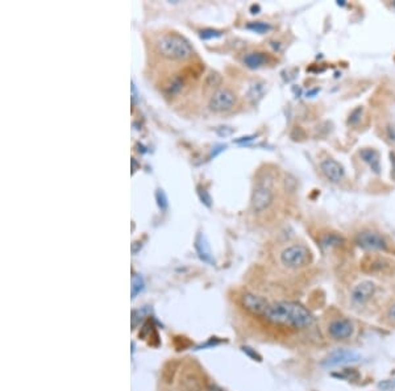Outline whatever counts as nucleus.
<instances>
[{"mask_svg": "<svg viewBox=\"0 0 395 391\" xmlns=\"http://www.w3.org/2000/svg\"><path fill=\"white\" fill-rule=\"evenodd\" d=\"M273 201H274V194H273L272 188L265 185H258L253 190L250 206L254 212L259 213L268 210L273 204Z\"/></svg>", "mask_w": 395, "mask_h": 391, "instance_id": "obj_8", "label": "nucleus"}, {"mask_svg": "<svg viewBox=\"0 0 395 391\" xmlns=\"http://www.w3.org/2000/svg\"><path fill=\"white\" fill-rule=\"evenodd\" d=\"M358 361H361V354L358 353V352L352 351V349L340 348L335 349L330 354H327L320 362V365L323 367L330 369V367L345 366V365L356 363Z\"/></svg>", "mask_w": 395, "mask_h": 391, "instance_id": "obj_4", "label": "nucleus"}, {"mask_svg": "<svg viewBox=\"0 0 395 391\" xmlns=\"http://www.w3.org/2000/svg\"><path fill=\"white\" fill-rule=\"evenodd\" d=\"M356 244L367 252H381L387 249V241L376 231H362L356 236Z\"/></svg>", "mask_w": 395, "mask_h": 391, "instance_id": "obj_6", "label": "nucleus"}, {"mask_svg": "<svg viewBox=\"0 0 395 391\" xmlns=\"http://www.w3.org/2000/svg\"><path fill=\"white\" fill-rule=\"evenodd\" d=\"M132 171L133 172H135V171H136V160H135V158H132Z\"/></svg>", "mask_w": 395, "mask_h": 391, "instance_id": "obj_29", "label": "nucleus"}, {"mask_svg": "<svg viewBox=\"0 0 395 391\" xmlns=\"http://www.w3.org/2000/svg\"><path fill=\"white\" fill-rule=\"evenodd\" d=\"M390 158H391V176L392 178H395V153L394 151H391L390 153Z\"/></svg>", "mask_w": 395, "mask_h": 391, "instance_id": "obj_26", "label": "nucleus"}, {"mask_svg": "<svg viewBox=\"0 0 395 391\" xmlns=\"http://www.w3.org/2000/svg\"><path fill=\"white\" fill-rule=\"evenodd\" d=\"M320 170L324 174L325 178L332 183H339L344 179L345 176V170H344L343 165L337 162L334 158H325L320 162Z\"/></svg>", "mask_w": 395, "mask_h": 391, "instance_id": "obj_10", "label": "nucleus"}, {"mask_svg": "<svg viewBox=\"0 0 395 391\" xmlns=\"http://www.w3.org/2000/svg\"><path fill=\"white\" fill-rule=\"evenodd\" d=\"M198 190H199V191H198V192H199L201 201L203 202V203L206 204V206L210 207L211 206V197H210V195H208L207 191L204 190V188H202V187H198Z\"/></svg>", "mask_w": 395, "mask_h": 391, "instance_id": "obj_22", "label": "nucleus"}, {"mask_svg": "<svg viewBox=\"0 0 395 391\" xmlns=\"http://www.w3.org/2000/svg\"><path fill=\"white\" fill-rule=\"evenodd\" d=\"M312 261L311 250L302 244H294L282 250V265L289 269H302L310 265Z\"/></svg>", "mask_w": 395, "mask_h": 391, "instance_id": "obj_3", "label": "nucleus"}, {"mask_svg": "<svg viewBox=\"0 0 395 391\" xmlns=\"http://www.w3.org/2000/svg\"><path fill=\"white\" fill-rule=\"evenodd\" d=\"M236 95L235 93L229 89H219L211 96L208 107L211 111L222 114V112L231 111L236 104Z\"/></svg>", "mask_w": 395, "mask_h": 391, "instance_id": "obj_5", "label": "nucleus"}, {"mask_svg": "<svg viewBox=\"0 0 395 391\" xmlns=\"http://www.w3.org/2000/svg\"><path fill=\"white\" fill-rule=\"evenodd\" d=\"M376 293V285L371 280H362L356 285L350 291L352 302L356 305H364L367 300H370L371 296Z\"/></svg>", "mask_w": 395, "mask_h": 391, "instance_id": "obj_11", "label": "nucleus"}, {"mask_svg": "<svg viewBox=\"0 0 395 391\" xmlns=\"http://www.w3.org/2000/svg\"><path fill=\"white\" fill-rule=\"evenodd\" d=\"M161 56L171 61H183L192 56V48L183 36L178 33L162 34L156 44Z\"/></svg>", "mask_w": 395, "mask_h": 391, "instance_id": "obj_2", "label": "nucleus"}, {"mask_svg": "<svg viewBox=\"0 0 395 391\" xmlns=\"http://www.w3.org/2000/svg\"><path fill=\"white\" fill-rule=\"evenodd\" d=\"M341 243V237L339 236H335V234H331V236H325L323 240H321V245L324 248L334 247V245H339Z\"/></svg>", "mask_w": 395, "mask_h": 391, "instance_id": "obj_20", "label": "nucleus"}, {"mask_svg": "<svg viewBox=\"0 0 395 391\" xmlns=\"http://www.w3.org/2000/svg\"><path fill=\"white\" fill-rule=\"evenodd\" d=\"M360 157L371 167V170H374V172H377V174L380 172L381 163L378 151L374 150V149H362V150L360 151Z\"/></svg>", "mask_w": 395, "mask_h": 391, "instance_id": "obj_13", "label": "nucleus"}, {"mask_svg": "<svg viewBox=\"0 0 395 391\" xmlns=\"http://www.w3.org/2000/svg\"><path fill=\"white\" fill-rule=\"evenodd\" d=\"M361 112H362V108H357L356 111H353V114L350 115V119H349V123H352V124H356L358 120H360V117H361Z\"/></svg>", "mask_w": 395, "mask_h": 391, "instance_id": "obj_24", "label": "nucleus"}, {"mask_svg": "<svg viewBox=\"0 0 395 391\" xmlns=\"http://www.w3.org/2000/svg\"><path fill=\"white\" fill-rule=\"evenodd\" d=\"M220 80H222V78H220L219 74H216V73H211L207 78V84L208 86H216V84L220 83Z\"/></svg>", "mask_w": 395, "mask_h": 391, "instance_id": "obj_23", "label": "nucleus"}, {"mask_svg": "<svg viewBox=\"0 0 395 391\" xmlns=\"http://www.w3.org/2000/svg\"><path fill=\"white\" fill-rule=\"evenodd\" d=\"M240 303L244 310H247L249 314L254 315V316H265L266 311H268L270 303L262 296L256 295L252 293H245L241 295Z\"/></svg>", "mask_w": 395, "mask_h": 391, "instance_id": "obj_9", "label": "nucleus"}, {"mask_svg": "<svg viewBox=\"0 0 395 391\" xmlns=\"http://www.w3.org/2000/svg\"><path fill=\"white\" fill-rule=\"evenodd\" d=\"M136 100H137L136 86H135V83H133V82H132V104H133V105L136 104Z\"/></svg>", "mask_w": 395, "mask_h": 391, "instance_id": "obj_27", "label": "nucleus"}, {"mask_svg": "<svg viewBox=\"0 0 395 391\" xmlns=\"http://www.w3.org/2000/svg\"><path fill=\"white\" fill-rule=\"evenodd\" d=\"M222 36H223V32L217 31V29L207 28L201 31V37L203 38V40H211V38H217V37H222Z\"/></svg>", "mask_w": 395, "mask_h": 391, "instance_id": "obj_19", "label": "nucleus"}, {"mask_svg": "<svg viewBox=\"0 0 395 391\" xmlns=\"http://www.w3.org/2000/svg\"><path fill=\"white\" fill-rule=\"evenodd\" d=\"M366 262H364V268L365 271H373V273H377V271H383L386 270L387 268H390V262L387 261L386 258H381V257H371V258H366Z\"/></svg>", "mask_w": 395, "mask_h": 391, "instance_id": "obj_15", "label": "nucleus"}, {"mask_svg": "<svg viewBox=\"0 0 395 391\" xmlns=\"http://www.w3.org/2000/svg\"><path fill=\"white\" fill-rule=\"evenodd\" d=\"M264 319L275 325L287 327L293 330L309 328L314 321L311 312L304 306L296 302L270 303Z\"/></svg>", "mask_w": 395, "mask_h": 391, "instance_id": "obj_1", "label": "nucleus"}, {"mask_svg": "<svg viewBox=\"0 0 395 391\" xmlns=\"http://www.w3.org/2000/svg\"><path fill=\"white\" fill-rule=\"evenodd\" d=\"M132 286H130V293H132V298L135 299L142 290L145 289V282H144V278L140 274L133 273L132 274Z\"/></svg>", "mask_w": 395, "mask_h": 391, "instance_id": "obj_17", "label": "nucleus"}, {"mask_svg": "<svg viewBox=\"0 0 395 391\" xmlns=\"http://www.w3.org/2000/svg\"><path fill=\"white\" fill-rule=\"evenodd\" d=\"M247 29L252 32H256V33H265V32L270 31L272 27L268 23L264 21H253V23H248L247 24Z\"/></svg>", "mask_w": 395, "mask_h": 391, "instance_id": "obj_18", "label": "nucleus"}, {"mask_svg": "<svg viewBox=\"0 0 395 391\" xmlns=\"http://www.w3.org/2000/svg\"><path fill=\"white\" fill-rule=\"evenodd\" d=\"M156 198H157V202H158V206H160V208L165 210V208L167 207V198H166V195H165L164 190H157Z\"/></svg>", "mask_w": 395, "mask_h": 391, "instance_id": "obj_21", "label": "nucleus"}, {"mask_svg": "<svg viewBox=\"0 0 395 391\" xmlns=\"http://www.w3.org/2000/svg\"><path fill=\"white\" fill-rule=\"evenodd\" d=\"M181 386L185 391H202V382L195 373H185L181 379Z\"/></svg>", "mask_w": 395, "mask_h": 391, "instance_id": "obj_14", "label": "nucleus"}, {"mask_svg": "<svg viewBox=\"0 0 395 391\" xmlns=\"http://www.w3.org/2000/svg\"><path fill=\"white\" fill-rule=\"evenodd\" d=\"M207 391H223V390H222V388H219V387H217V386H215V385H211L210 387L207 388Z\"/></svg>", "mask_w": 395, "mask_h": 391, "instance_id": "obj_28", "label": "nucleus"}, {"mask_svg": "<svg viewBox=\"0 0 395 391\" xmlns=\"http://www.w3.org/2000/svg\"><path fill=\"white\" fill-rule=\"evenodd\" d=\"M266 61H268V57H266L265 53H261V52L248 53L247 56L244 57V63L249 69L261 68L262 65H265Z\"/></svg>", "mask_w": 395, "mask_h": 391, "instance_id": "obj_16", "label": "nucleus"}, {"mask_svg": "<svg viewBox=\"0 0 395 391\" xmlns=\"http://www.w3.org/2000/svg\"><path fill=\"white\" fill-rule=\"evenodd\" d=\"M387 316H389L392 321H395V303H392V305L390 306L389 311H387Z\"/></svg>", "mask_w": 395, "mask_h": 391, "instance_id": "obj_25", "label": "nucleus"}, {"mask_svg": "<svg viewBox=\"0 0 395 391\" xmlns=\"http://www.w3.org/2000/svg\"><path fill=\"white\" fill-rule=\"evenodd\" d=\"M195 249H196L198 256L203 262H207L213 265L215 264V259H213L212 252H211L210 244H208L207 238L202 232L196 234V238H195Z\"/></svg>", "mask_w": 395, "mask_h": 391, "instance_id": "obj_12", "label": "nucleus"}, {"mask_svg": "<svg viewBox=\"0 0 395 391\" xmlns=\"http://www.w3.org/2000/svg\"><path fill=\"white\" fill-rule=\"evenodd\" d=\"M328 335L334 340L343 341V340L350 339L355 333V324L350 319L346 317H339L328 324Z\"/></svg>", "mask_w": 395, "mask_h": 391, "instance_id": "obj_7", "label": "nucleus"}]
</instances>
